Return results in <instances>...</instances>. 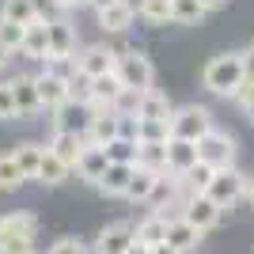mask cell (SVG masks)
Segmentation results:
<instances>
[{
	"mask_svg": "<svg viewBox=\"0 0 254 254\" xmlns=\"http://www.w3.org/2000/svg\"><path fill=\"white\" fill-rule=\"evenodd\" d=\"M171 144V140H167ZM167 144H140L137 148V167H144V171H167Z\"/></svg>",
	"mask_w": 254,
	"mask_h": 254,
	"instance_id": "f546056e",
	"label": "cell"
},
{
	"mask_svg": "<svg viewBox=\"0 0 254 254\" xmlns=\"http://www.w3.org/2000/svg\"><path fill=\"white\" fill-rule=\"evenodd\" d=\"M42 64H46L42 72L57 76V80H64V84H68V80L76 76V57H46Z\"/></svg>",
	"mask_w": 254,
	"mask_h": 254,
	"instance_id": "8d00e7d4",
	"label": "cell"
},
{
	"mask_svg": "<svg viewBox=\"0 0 254 254\" xmlns=\"http://www.w3.org/2000/svg\"><path fill=\"white\" fill-rule=\"evenodd\" d=\"M197 163H201V156H197V144H193V140H171L167 144V171L171 175L186 179Z\"/></svg>",
	"mask_w": 254,
	"mask_h": 254,
	"instance_id": "7c38bea8",
	"label": "cell"
},
{
	"mask_svg": "<svg viewBox=\"0 0 254 254\" xmlns=\"http://www.w3.org/2000/svg\"><path fill=\"white\" fill-rule=\"evenodd\" d=\"M137 140H126L118 137L114 144H106V156H110V163H137Z\"/></svg>",
	"mask_w": 254,
	"mask_h": 254,
	"instance_id": "e575fe53",
	"label": "cell"
},
{
	"mask_svg": "<svg viewBox=\"0 0 254 254\" xmlns=\"http://www.w3.org/2000/svg\"><path fill=\"white\" fill-rule=\"evenodd\" d=\"M197 156H201V163H209L212 171H232L235 167V137L212 129L205 140H197Z\"/></svg>",
	"mask_w": 254,
	"mask_h": 254,
	"instance_id": "277c9868",
	"label": "cell"
},
{
	"mask_svg": "<svg viewBox=\"0 0 254 254\" xmlns=\"http://www.w3.org/2000/svg\"><path fill=\"white\" fill-rule=\"evenodd\" d=\"M220 205L212 201L209 193H190V197H186V209H182V220H190L193 228H197V232H209V228H216V224H220Z\"/></svg>",
	"mask_w": 254,
	"mask_h": 254,
	"instance_id": "52a82bcc",
	"label": "cell"
},
{
	"mask_svg": "<svg viewBox=\"0 0 254 254\" xmlns=\"http://www.w3.org/2000/svg\"><path fill=\"white\" fill-rule=\"evenodd\" d=\"M114 4H122V0H91V8H95V11H106V8H114Z\"/></svg>",
	"mask_w": 254,
	"mask_h": 254,
	"instance_id": "7bdbcfd3",
	"label": "cell"
},
{
	"mask_svg": "<svg viewBox=\"0 0 254 254\" xmlns=\"http://www.w3.org/2000/svg\"><path fill=\"white\" fill-rule=\"evenodd\" d=\"M235 103L243 106V110H247V106H254V80H247V84L239 87V95H235Z\"/></svg>",
	"mask_w": 254,
	"mask_h": 254,
	"instance_id": "60d3db41",
	"label": "cell"
},
{
	"mask_svg": "<svg viewBox=\"0 0 254 254\" xmlns=\"http://www.w3.org/2000/svg\"><path fill=\"white\" fill-rule=\"evenodd\" d=\"M201 84L209 87L212 95H239V87L247 84V64H243V50L232 53H216L201 72Z\"/></svg>",
	"mask_w": 254,
	"mask_h": 254,
	"instance_id": "6da1fadb",
	"label": "cell"
},
{
	"mask_svg": "<svg viewBox=\"0 0 254 254\" xmlns=\"http://www.w3.org/2000/svg\"><path fill=\"white\" fill-rule=\"evenodd\" d=\"M64 8H80V4H91V0H61Z\"/></svg>",
	"mask_w": 254,
	"mask_h": 254,
	"instance_id": "c3c4849f",
	"label": "cell"
},
{
	"mask_svg": "<svg viewBox=\"0 0 254 254\" xmlns=\"http://www.w3.org/2000/svg\"><path fill=\"white\" fill-rule=\"evenodd\" d=\"M122 95H126V84L118 80V72H106V76H95V80H91V99H95V103L114 110V103Z\"/></svg>",
	"mask_w": 254,
	"mask_h": 254,
	"instance_id": "d4e9b609",
	"label": "cell"
},
{
	"mask_svg": "<svg viewBox=\"0 0 254 254\" xmlns=\"http://www.w3.org/2000/svg\"><path fill=\"white\" fill-rule=\"evenodd\" d=\"M167 243L175 247V251L190 254V251H197V243H201V232H197L190 220H182V216H171V224H167Z\"/></svg>",
	"mask_w": 254,
	"mask_h": 254,
	"instance_id": "d6986e66",
	"label": "cell"
},
{
	"mask_svg": "<svg viewBox=\"0 0 254 254\" xmlns=\"http://www.w3.org/2000/svg\"><path fill=\"white\" fill-rule=\"evenodd\" d=\"M167 224H171V216H163V212H148V216L137 224V243H144V247L167 243Z\"/></svg>",
	"mask_w": 254,
	"mask_h": 254,
	"instance_id": "603a6c76",
	"label": "cell"
},
{
	"mask_svg": "<svg viewBox=\"0 0 254 254\" xmlns=\"http://www.w3.org/2000/svg\"><path fill=\"white\" fill-rule=\"evenodd\" d=\"M243 64H247V80H254V50H243Z\"/></svg>",
	"mask_w": 254,
	"mask_h": 254,
	"instance_id": "b9f144b4",
	"label": "cell"
},
{
	"mask_svg": "<svg viewBox=\"0 0 254 254\" xmlns=\"http://www.w3.org/2000/svg\"><path fill=\"white\" fill-rule=\"evenodd\" d=\"M106 167H110V156H106V148H91L87 144L84 156H80V167H76V175L87 182V186H99L106 175Z\"/></svg>",
	"mask_w": 254,
	"mask_h": 254,
	"instance_id": "2e32d148",
	"label": "cell"
},
{
	"mask_svg": "<svg viewBox=\"0 0 254 254\" xmlns=\"http://www.w3.org/2000/svg\"><path fill=\"white\" fill-rule=\"evenodd\" d=\"M137 243V228L129 220H114L99 232V243H95V254H126L129 247Z\"/></svg>",
	"mask_w": 254,
	"mask_h": 254,
	"instance_id": "ba28073f",
	"label": "cell"
},
{
	"mask_svg": "<svg viewBox=\"0 0 254 254\" xmlns=\"http://www.w3.org/2000/svg\"><path fill=\"white\" fill-rule=\"evenodd\" d=\"M137 118H144V122H171V118H175V110H171L167 95L152 87V91H144V95H140V110H137Z\"/></svg>",
	"mask_w": 254,
	"mask_h": 254,
	"instance_id": "cb8c5ba5",
	"label": "cell"
},
{
	"mask_svg": "<svg viewBox=\"0 0 254 254\" xmlns=\"http://www.w3.org/2000/svg\"><path fill=\"white\" fill-rule=\"evenodd\" d=\"M247 118H251V122H254V106H247Z\"/></svg>",
	"mask_w": 254,
	"mask_h": 254,
	"instance_id": "f907efd6",
	"label": "cell"
},
{
	"mask_svg": "<svg viewBox=\"0 0 254 254\" xmlns=\"http://www.w3.org/2000/svg\"><path fill=\"white\" fill-rule=\"evenodd\" d=\"M159 186H163V175H159V171L137 167V171H133V182H129V190H126V197H129V201H152V197L159 193Z\"/></svg>",
	"mask_w": 254,
	"mask_h": 254,
	"instance_id": "ac0fdd59",
	"label": "cell"
},
{
	"mask_svg": "<svg viewBox=\"0 0 254 254\" xmlns=\"http://www.w3.org/2000/svg\"><path fill=\"white\" fill-rule=\"evenodd\" d=\"M133 15H137V8H133L129 0H122V4H114V8L99 11V27H103L106 34H126L129 27H133Z\"/></svg>",
	"mask_w": 254,
	"mask_h": 254,
	"instance_id": "44dd1931",
	"label": "cell"
},
{
	"mask_svg": "<svg viewBox=\"0 0 254 254\" xmlns=\"http://www.w3.org/2000/svg\"><path fill=\"white\" fill-rule=\"evenodd\" d=\"M0 19L31 27V23H38V4H34V0H4V4H0Z\"/></svg>",
	"mask_w": 254,
	"mask_h": 254,
	"instance_id": "484cf974",
	"label": "cell"
},
{
	"mask_svg": "<svg viewBox=\"0 0 254 254\" xmlns=\"http://www.w3.org/2000/svg\"><path fill=\"white\" fill-rule=\"evenodd\" d=\"M212 114H209V106L201 103H186L175 110V118H171V140H205L212 133Z\"/></svg>",
	"mask_w": 254,
	"mask_h": 254,
	"instance_id": "7a4b0ae2",
	"label": "cell"
},
{
	"mask_svg": "<svg viewBox=\"0 0 254 254\" xmlns=\"http://www.w3.org/2000/svg\"><path fill=\"white\" fill-rule=\"evenodd\" d=\"M137 15L144 23H152V27H163V23H171V15H175V0H140Z\"/></svg>",
	"mask_w": 254,
	"mask_h": 254,
	"instance_id": "83f0119b",
	"label": "cell"
},
{
	"mask_svg": "<svg viewBox=\"0 0 254 254\" xmlns=\"http://www.w3.org/2000/svg\"><path fill=\"white\" fill-rule=\"evenodd\" d=\"M205 15H209V11L201 8V0H175V15H171V23H182V27H197Z\"/></svg>",
	"mask_w": 254,
	"mask_h": 254,
	"instance_id": "1f68e13d",
	"label": "cell"
},
{
	"mask_svg": "<svg viewBox=\"0 0 254 254\" xmlns=\"http://www.w3.org/2000/svg\"><path fill=\"white\" fill-rule=\"evenodd\" d=\"M50 254H91V251H87L84 239H57L50 247Z\"/></svg>",
	"mask_w": 254,
	"mask_h": 254,
	"instance_id": "ab89813d",
	"label": "cell"
},
{
	"mask_svg": "<svg viewBox=\"0 0 254 254\" xmlns=\"http://www.w3.org/2000/svg\"><path fill=\"white\" fill-rule=\"evenodd\" d=\"M247 182H251V179H247L243 171H235V167L232 171H216V179H212V186L205 193H209L220 209H232L239 197H247Z\"/></svg>",
	"mask_w": 254,
	"mask_h": 254,
	"instance_id": "5b68a950",
	"label": "cell"
},
{
	"mask_svg": "<svg viewBox=\"0 0 254 254\" xmlns=\"http://www.w3.org/2000/svg\"><path fill=\"white\" fill-rule=\"evenodd\" d=\"M68 103H80V106L91 103V76H84L80 68H76V76L68 80Z\"/></svg>",
	"mask_w": 254,
	"mask_h": 254,
	"instance_id": "d590c367",
	"label": "cell"
},
{
	"mask_svg": "<svg viewBox=\"0 0 254 254\" xmlns=\"http://www.w3.org/2000/svg\"><path fill=\"white\" fill-rule=\"evenodd\" d=\"M80 103H64L53 110V133H84L87 122H80Z\"/></svg>",
	"mask_w": 254,
	"mask_h": 254,
	"instance_id": "4316f807",
	"label": "cell"
},
{
	"mask_svg": "<svg viewBox=\"0 0 254 254\" xmlns=\"http://www.w3.org/2000/svg\"><path fill=\"white\" fill-rule=\"evenodd\" d=\"M46 148L61 159L64 167H80V156H84L87 140H84V133H53Z\"/></svg>",
	"mask_w": 254,
	"mask_h": 254,
	"instance_id": "8fae6325",
	"label": "cell"
},
{
	"mask_svg": "<svg viewBox=\"0 0 254 254\" xmlns=\"http://www.w3.org/2000/svg\"><path fill=\"white\" fill-rule=\"evenodd\" d=\"M251 50H254V46H251Z\"/></svg>",
	"mask_w": 254,
	"mask_h": 254,
	"instance_id": "816d5d0a",
	"label": "cell"
},
{
	"mask_svg": "<svg viewBox=\"0 0 254 254\" xmlns=\"http://www.w3.org/2000/svg\"><path fill=\"white\" fill-rule=\"evenodd\" d=\"M11 118H19L15 110V91H11V80L0 84V122H11Z\"/></svg>",
	"mask_w": 254,
	"mask_h": 254,
	"instance_id": "f35d334b",
	"label": "cell"
},
{
	"mask_svg": "<svg viewBox=\"0 0 254 254\" xmlns=\"http://www.w3.org/2000/svg\"><path fill=\"white\" fill-rule=\"evenodd\" d=\"M23 38H27V27H19V23H8V19H0V42L8 46L11 53H19V50H23Z\"/></svg>",
	"mask_w": 254,
	"mask_h": 254,
	"instance_id": "74e56055",
	"label": "cell"
},
{
	"mask_svg": "<svg viewBox=\"0 0 254 254\" xmlns=\"http://www.w3.org/2000/svg\"><path fill=\"white\" fill-rule=\"evenodd\" d=\"M171 140V122H144L137 118V144H167Z\"/></svg>",
	"mask_w": 254,
	"mask_h": 254,
	"instance_id": "f1b7e54d",
	"label": "cell"
},
{
	"mask_svg": "<svg viewBox=\"0 0 254 254\" xmlns=\"http://www.w3.org/2000/svg\"><path fill=\"white\" fill-rule=\"evenodd\" d=\"M152 254H182V251H175L171 243H159V247H152Z\"/></svg>",
	"mask_w": 254,
	"mask_h": 254,
	"instance_id": "ee69618b",
	"label": "cell"
},
{
	"mask_svg": "<svg viewBox=\"0 0 254 254\" xmlns=\"http://www.w3.org/2000/svg\"><path fill=\"white\" fill-rule=\"evenodd\" d=\"M8 57H11V50L4 42H0V68H4V64H8Z\"/></svg>",
	"mask_w": 254,
	"mask_h": 254,
	"instance_id": "7dc6e473",
	"label": "cell"
},
{
	"mask_svg": "<svg viewBox=\"0 0 254 254\" xmlns=\"http://www.w3.org/2000/svg\"><path fill=\"white\" fill-rule=\"evenodd\" d=\"M11 91H15V110H19V118H38L42 114V99H38L34 76H15V80H11Z\"/></svg>",
	"mask_w": 254,
	"mask_h": 254,
	"instance_id": "4fadbf2b",
	"label": "cell"
},
{
	"mask_svg": "<svg viewBox=\"0 0 254 254\" xmlns=\"http://www.w3.org/2000/svg\"><path fill=\"white\" fill-rule=\"evenodd\" d=\"M76 68L84 76H106V72H114L118 68V50H110V46L95 42V46H84V50L76 53Z\"/></svg>",
	"mask_w": 254,
	"mask_h": 254,
	"instance_id": "8992f818",
	"label": "cell"
},
{
	"mask_svg": "<svg viewBox=\"0 0 254 254\" xmlns=\"http://www.w3.org/2000/svg\"><path fill=\"white\" fill-rule=\"evenodd\" d=\"M126 254H152V247H144V243H133Z\"/></svg>",
	"mask_w": 254,
	"mask_h": 254,
	"instance_id": "bcb514c9",
	"label": "cell"
},
{
	"mask_svg": "<svg viewBox=\"0 0 254 254\" xmlns=\"http://www.w3.org/2000/svg\"><path fill=\"white\" fill-rule=\"evenodd\" d=\"M133 171H137V163H110L103 175V182H99L95 190L106 193V197H126L129 182H133Z\"/></svg>",
	"mask_w": 254,
	"mask_h": 254,
	"instance_id": "5bb4252c",
	"label": "cell"
},
{
	"mask_svg": "<svg viewBox=\"0 0 254 254\" xmlns=\"http://www.w3.org/2000/svg\"><path fill=\"white\" fill-rule=\"evenodd\" d=\"M11 156H15V163H19V171L27 179H38V167H42V159H46V144H38V140H19V144L11 148Z\"/></svg>",
	"mask_w": 254,
	"mask_h": 254,
	"instance_id": "7402d4cb",
	"label": "cell"
},
{
	"mask_svg": "<svg viewBox=\"0 0 254 254\" xmlns=\"http://www.w3.org/2000/svg\"><path fill=\"white\" fill-rule=\"evenodd\" d=\"M68 171H72V167H64L61 159L46 148V159H42V167H38V179H34V182H42V186H61V182L68 179Z\"/></svg>",
	"mask_w": 254,
	"mask_h": 254,
	"instance_id": "4dcf8cb0",
	"label": "cell"
},
{
	"mask_svg": "<svg viewBox=\"0 0 254 254\" xmlns=\"http://www.w3.org/2000/svg\"><path fill=\"white\" fill-rule=\"evenodd\" d=\"M23 182H27V175L19 171L15 156H11V152H8V156H0V190H8V193H11V190H19Z\"/></svg>",
	"mask_w": 254,
	"mask_h": 254,
	"instance_id": "d6a6232c",
	"label": "cell"
},
{
	"mask_svg": "<svg viewBox=\"0 0 254 254\" xmlns=\"http://www.w3.org/2000/svg\"><path fill=\"white\" fill-rule=\"evenodd\" d=\"M76 27L68 19L50 23V57H76Z\"/></svg>",
	"mask_w": 254,
	"mask_h": 254,
	"instance_id": "e0dca14e",
	"label": "cell"
},
{
	"mask_svg": "<svg viewBox=\"0 0 254 254\" xmlns=\"http://www.w3.org/2000/svg\"><path fill=\"white\" fill-rule=\"evenodd\" d=\"M247 201H251V205H254V179H251V182H247Z\"/></svg>",
	"mask_w": 254,
	"mask_h": 254,
	"instance_id": "681fc988",
	"label": "cell"
},
{
	"mask_svg": "<svg viewBox=\"0 0 254 254\" xmlns=\"http://www.w3.org/2000/svg\"><path fill=\"white\" fill-rule=\"evenodd\" d=\"M34 235H38V216L34 212L15 209V212L0 216V247L8 243V239H34Z\"/></svg>",
	"mask_w": 254,
	"mask_h": 254,
	"instance_id": "30bf717a",
	"label": "cell"
},
{
	"mask_svg": "<svg viewBox=\"0 0 254 254\" xmlns=\"http://www.w3.org/2000/svg\"><path fill=\"white\" fill-rule=\"evenodd\" d=\"M23 57H31V61H46L50 57V23H31L27 27V38H23Z\"/></svg>",
	"mask_w": 254,
	"mask_h": 254,
	"instance_id": "ffe728a7",
	"label": "cell"
},
{
	"mask_svg": "<svg viewBox=\"0 0 254 254\" xmlns=\"http://www.w3.org/2000/svg\"><path fill=\"white\" fill-rule=\"evenodd\" d=\"M118 137H122V118H118L114 110L91 114V122H87V129H84V140L91 148H106V144H114Z\"/></svg>",
	"mask_w": 254,
	"mask_h": 254,
	"instance_id": "9c48e42d",
	"label": "cell"
},
{
	"mask_svg": "<svg viewBox=\"0 0 254 254\" xmlns=\"http://www.w3.org/2000/svg\"><path fill=\"white\" fill-rule=\"evenodd\" d=\"M224 4H228V0H201L205 11H216V8H224Z\"/></svg>",
	"mask_w": 254,
	"mask_h": 254,
	"instance_id": "f6af8a7d",
	"label": "cell"
},
{
	"mask_svg": "<svg viewBox=\"0 0 254 254\" xmlns=\"http://www.w3.org/2000/svg\"><path fill=\"white\" fill-rule=\"evenodd\" d=\"M34 87H38L42 110H57V106L68 103V84L57 80V76H50V72H38V76H34Z\"/></svg>",
	"mask_w": 254,
	"mask_h": 254,
	"instance_id": "9a60e30c",
	"label": "cell"
},
{
	"mask_svg": "<svg viewBox=\"0 0 254 254\" xmlns=\"http://www.w3.org/2000/svg\"><path fill=\"white\" fill-rule=\"evenodd\" d=\"M212 179H216V171H212L209 163H197V167L182 179V186H186V193H205L212 186Z\"/></svg>",
	"mask_w": 254,
	"mask_h": 254,
	"instance_id": "836d02e7",
	"label": "cell"
},
{
	"mask_svg": "<svg viewBox=\"0 0 254 254\" xmlns=\"http://www.w3.org/2000/svg\"><path fill=\"white\" fill-rule=\"evenodd\" d=\"M118 80L126 84V91H152V84H156V68H152V61L144 57L140 50H118Z\"/></svg>",
	"mask_w": 254,
	"mask_h": 254,
	"instance_id": "3957f363",
	"label": "cell"
}]
</instances>
